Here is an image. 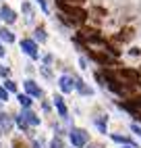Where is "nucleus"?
<instances>
[{"label":"nucleus","mask_w":141,"mask_h":148,"mask_svg":"<svg viewBox=\"0 0 141 148\" xmlns=\"http://www.w3.org/2000/svg\"><path fill=\"white\" fill-rule=\"evenodd\" d=\"M58 8L62 11V15L70 17V19H73V21H77V23H83L85 19L89 17V15H87V11H85V8H81L79 4H66V2H58Z\"/></svg>","instance_id":"obj_1"},{"label":"nucleus","mask_w":141,"mask_h":148,"mask_svg":"<svg viewBox=\"0 0 141 148\" xmlns=\"http://www.w3.org/2000/svg\"><path fill=\"white\" fill-rule=\"evenodd\" d=\"M68 136H70V142H73L75 148H85V144L89 142V134L85 130H81V127H73L68 132Z\"/></svg>","instance_id":"obj_2"},{"label":"nucleus","mask_w":141,"mask_h":148,"mask_svg":"<svg viewBox=\"0 0 141 148\" xmlns=\"http://www.w3.org/2000/svg\"><path fill=\"white\" fill-rule=\"evenodd\" d=\"M21 50L29 56V58H33V61H37L39 58V50H37V44L35 40H29V38H23L21 40Z\"/></svg>","instance_id":"obj_3"},{"label":"nucleus","mask_w":141,"mask_h":148,"mask_svg":"<svg viewBox=\"0 0 141 148\" xmlns=\"http://www.w3.org/2000/svg\"><path fill=\"white\" fill-rule=\"evenodd\" d=\"M87 54H89V58H94L96 63H100L102 67H108V65H112L114 63V58L112 56H108L106 52H96V50H87Z\"/></svg>","instance_id":"obj_4"},{"label":"nucleus","mask_w":141,"mask_h":148,"mask_svg":"<svg viewBox=\"0 0 141 148\" xmlns=\"http://www.w3.org/2000/svg\"><path fill=\"white\" fill-rule=\"evenodd\" d=\"M58 86H60V90H62L64 94H70L75 90V77H70V75L58 77Z\"/></svg>","instance_id":"obj_5"},{"label":"nucleus","mask_w":141,"mask_h":148,"mask_svg":"<svg viewBox=\"0 0 141 148\" xmlns=\"http://www.w3.org/2000/svg\"><path fill=\"white\" fill-rule=\"evenodd\" d=\"M23 86H25V92H27L29 96H33V98H42V94H44V92H42V88H39L33 79H27Z\"/></svg>","instance_id":"obj_6"},{"label":"nucleus","mask_w":141,"mask_h":148,"mask_svg":"<svg viewBox=\"0 0 141 148\" xmlns=\"http://www.w3.org/2000/svg\"><path fill=\"white\" fill-rule=\"evenodd\" d=\"M0 19H2L4 23L11 25V23L17 21V15H15V11H13L11 6H0Z\"/></svg>","instance_id":"obj_7"},{"label":"nucleus","mask_w":141,"mask_h":148,"mask_svg":"<svg viewBox=\"0 0 141 148\" xmlns=\"http://www.w3.org/2000/svg\"><path fill=\"white\" fill-rule=\"evenodd\" d=\"M118 77H120V79H127V84L139 82V73L133 71V69H120V71H118Z\"/></svg>","instance_id":"obj_8"},{"label":"nucleus","mask_w":141,"mask_h":148,"mask_svg":"<svg viewBox=\"0 0 141 148\" xmlns=\"http://www.w3.org/2000/svg\"><path fill=\"white\" fill-rule=\"evenodd\" d=\"M52 100H54V106H56L58 115L62 117V119H66V117H68V108H66V104H64V100H62V96H54Z\"/></svg>","instance_id":"obj_9"},{"label":"nucleus","mask_w":141,"mask_h":148,"mask_svg":"<svg viewBox=\"0 0 141 148\" xmlns=\"http://www.w3.org/2000/svg\"><path fill=\"white\" fill-rule=\"evenodd\" d=\"M21 117L29 123V125H39V117L33 113V111H29V108H23V113H21Z\"/></svg>","instance_id":"obj_10"},{"label":"nucleus","mask_w":141,"mask_h":148,"mask_svg":"<svg viewBox=\"0 0 141 148\" xmlns=\"http://www.w3.org/2000/svg\"><path fill=\"white\" fill-rule=\"evenodd\" d=\"M75 90H79L83 96H92V94H94L92 88H87L85 82H83V79H79V77H75Z\"/></svg>","instance_id":"obj_11"},{"label":"nucleus","mask_w":141,"mask_h":148,"mask_svg":"<svg viewBox=\"0 0 141 148\" xmlns=\"http://www.w3.org/2000/svg\"><path fill=\"white\" fill-rule=\"evenodd\" d=\"M0 42L13 44L15 42V34L11 32V29H6V27H0Z\"/></svg>","instance_id":"obj_12"},{"label":"nucleus","mask_w":141,"mask_h":148,"mask_svg":"<svg viewBox=\"0 0 141 148\" xmlns=\"http://www.w3.org/2000/svg\"><path fill=\"white\" fill-rule=\"evenodd\" d=\"M96 127L102 134H106V127H108V117L106 115H100V117H96Z\"/></svg>","instance_id":"obj_13"},{"label":"nucleus","mask_w":141,"mask_h":148,"mask_svg":"<svg viewBox=\"0 0 141 148\" xmlns=\"http://www.w3.org/2000/svg\"><path fill=\"white\" fill-rule=\"evenodd\" d=\"M0 125H2V130L8 134V132H11V127H13V121H11V117H8L6 113H2V115H0Z\"/></svg>","instance_id":"obj_14"},{"label":"nucleus","mask_w":141,"mask_h":148,"mask_svg":"<svg viewBox=\"0 0 141 148\" xmlns=\"http://www.w3.org/2000/svg\"><path fill=\"white\" fill-rule=\"evenodd\" d=\"M31 98L33 96H29V94H19L17 100H19V104H21L23 108H29V106H31Z\"/></svg>","instance_id":"obj_15"},{"label":"nucleus","mask_w":141,"mask_h":148,"mask_svg":"<svg viewBox=\"0 0 141 148\" xmlns=\"http://www.w3.org/2000/svg\"><path fill=\"white\" fill-rule=\"evenodd\" d=\"M46 38H48V36H46V29H44V27H37V29H35V40H37V42H46Z\"/></svg>","instance_id":"obj_16"},{"label":"nucleus","mask_w":141,"mask_h":148,"mask_svg":"<svg viewBox=\"0 0 141 148\" xmlns=\"http://www.w3.org/2000/svg\"><path fill=\"white\" fill-rule=\"evenodd\" d=\"M17 125H19V130H23V132H29V123H27V121L23 119L21 115L17 117Z\"/></svg>","instance_id":"obj_17"},{"label":"nucleus","mask_w":141,"mask_h":148,"mask_svg":"<svg viewBox=\"0 0 141 148\" xmlns=\"http://www.w3.org/2000/svg\"><path fill=\"white\" fill-rule=\"evenodd\" d=\"M112 140L114 142H118V144H133L129 140V138H125V136H118V134H112Z\"/></svg>","instance_id":"obj_18"},{"label":"nucleus","mask_w":141,"mask_h":148,"mask_svg":"<svg viewBox=\"0 0 141 148\" xmlns=\"http://www.w3.org/2000/svg\"><path fill=\"white\" fill-rule=\"evenodd\" d=\"M50 148H64V142H62V138L56 136L52 142H50Z\"/></svg>","instance_id":"obj_19"},{"label":"nucleus","mask_w":141,"mask_h":148,"mask_svg":"<svg viewBox=\"0 0 141 148\" xmlns=\"http://www.w3.org/2000/svg\"><path fill=\"white\" fill-rule=\"evenodd\" d=\"M4 88H6L8 92H17V84L13 79H4Z\"/></svg>","instance_id":"obj_20"},{"label":"nucleus","mask_w":141,"mask_h":148,"mask_svg":"<svg viewBox=\"0 0 141 148\" xmlns=\"http://www.w3.org/2000/svg\"><path fill=\"white\" fill-rule=\"evenodd\" d=\"M0 100H8V90L4 86H0Z\"/></svg>","instance_id":"obj_21"},{"label":"nucleus","mask_w":141,"mask_h":148,"mask_svg":"<svg viewBox=\"0 0 141 148\" xmlns=\"http://www.w3.org/2000/svg\"><path fill=\"white\" fill-rule=\"evenodd\" d=\"M23 11H25V15H27V19H31V17H33V13H31V6H29L27 2H23Z\"/></svg>","instance_id":"obj_22"},{"label":"nucleus","mask_w":141,"mask_h":148,"mask_svg":"<svg viewBox=\"0 0 141 148\" xmlns=\"http://www.w3.org/2000/svg\"><path fill=\"white\" fill-rule=\"evenodd\" d=\"M58 2H66V4H79V6H81V4L85 2V0H58Z\"/></svg>","instance_id":"obj_23"},{"label":"nucleus","mask_w":141,"mask_h":148,"mask_svg":"<svg viewBox=\"0 0 141 148\" xmlns=\"http://www.w3.org/2000/svg\"><path fill=\"white\" fill-rule=\"evenodd\" d=\"M131 132H133V134H137V136L141 138V127H139L137 123H133V125H131Z\"/></svg>","instance_id":"obj_24"},{"label":"nucleus","mask_w":141,"mask_h":148,"mask_svg":"<svg viewBox=\"0 0 141 148\" xmlns=\"http://www.w3.org/2000/svg\"><path fill=\"white\" fill-rule=\"evenodd\" d=\"M13 148H27V144H23L21 140H13Z\"/></svg>","instance_id":"obj_25"},{"label":"nucleus","mask_w":141,"mask_h":148,"mask_svg":"<svg viewBox=\"0 0 141 148\" xmlns=\"http://www.w3.org/2000/svg\"><path fill=\"white\" fill-rule=\"evenodd\" d=\"M37 4L42 6V11H44V13H48V4H46V0H37Z\"/></svg>","instance_id":"obj_26"},{"label":"nucleus","mask_w":141,"mask_h":148,"mask_svg":"<svg viewBox=\"0 0 141 148\" xmlns=\"http://www.w3.org/2000/svg\"><path fill=\"white\" fill-rule=\"evenodd\" d=\"M0 75H2V77H6V75H8V67L0 65Z\"/></svg>","instance_id":"obj_27"},{"label":"nucleus","mask_w":141,"mask_h":148,"mask_svg":"<svg viewBox=\"0 0 141 148\" xmlns=\"http://www.w3.org/2000/svg\"><path fill=\"white\" fill-rule=\"evenodd\" d=\"M131 54H133V56H139V54H141V48H131Z\"/></svg>","instance_id":"obj_28"},{"label":"nucleus","mask_w":141,"mask_h":148,"mask_svg":"<svg viewBox=\"0 0 141 148\" xmlns=\"http://www.w3.org/2000/svg\"><path fill=\"white\" fill-rule=\"evenodd\" d=\"M42 73H44L46 77H50V75H52V73H50V69H46V67H42Z\"/></svg>","instance_id":"obj_29"},{"label":"nucleus","mask_w":141,"mask_h":148,"mask_svg":"<svg viewBox=\"0 0 141 148\" xmlns=\"http://www.w3.org/2000/svg\"><path fill=\"white\" fill-rule=\"evenodd\" d=\"M79 65H81V69H87V67H85V65H87V63H85V58H79Z\"/></svg>","instance_id":"obj_30"},{"label":"nucleus","mask_w":141,"mask_h":148,"mask_svg":"<svg viewBox=\"0 0 141 148\" xmlns=\"http://www.w3.org/2000/svg\"><path fill=\"white\" fill-rule=\"evenodd\" d=\"M4 54H6V48H4L2 44H0V56H4Z\"/></svg>","instance_id":"obj_31"},{"label":"nucleus","mask_w":141,"mask_h":148,"mask_svg":"<svg viewBox=\"0 0 141 148\" xmlns=\"http://www.w3.org/2000/svg\"><path fill=\"white\" fill-rule=\"evenodd\" d=\"M33 148H42V142H33Z\"/></svg>","instance_id":"obj_32"},{"label":"nucleus","mask_w":141,"mask_h":148,"mask_svg":"<svg viewBox=\"0 0 141 148\" xmlns=\"http://www.w3.org/2000/svg\"><path fill=\"white\" fill-rule=\"evenodd\" d=\"M123 148H137V146H135V144H125Z\"/></svg>","instance_id":"obj_33"},{"label":"nucleus","mask_w":141,"mask_h":148,"mask_svg":"<svg viewBox=\"0 0 141 148\" xmlns=\"http://www.w3.org/2000/svg\"><path fill=\"white\" fill-rule=\"evenodd\" d=\"M87 148H96V146H87Z\"/></svg>","instance_id":"obj_34"},{"label":"nucleus","mask_w":141,"mask_h":148,"mask_svg":"<svg viewBox=\"0 0 141 148\" xmlns=\"http://www.w3.org/2000/svg\"><path fill=\"white\" fill-rule=\"evenodd\" d=\"M0 132H2V130H0Z\"/></svg>","instance_id":"obj_35"}]
</instances>
